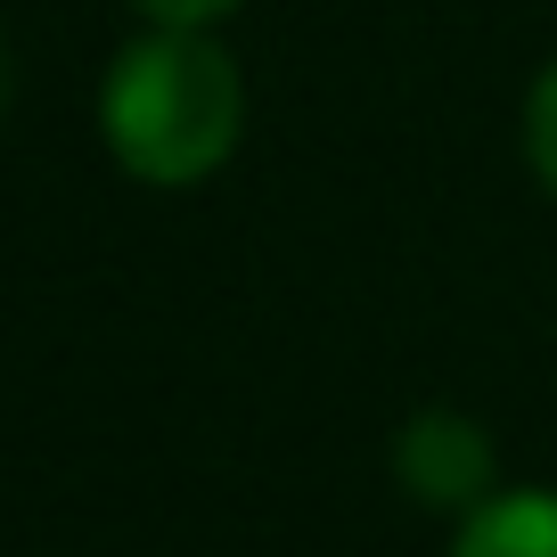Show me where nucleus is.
Masks as SVG:
<instances>
[{
	"label": "nucleus",
	"mask_w": 557,
	"mask_h": 557,
	"mask_svg": "<svg viewBox=\"0 0 557 557\" xmlns=\"http://www.w3.org/2000/svg\"><path fill=\"white\" fill-rule=\"evenodd\" d=\"M524 157H533L541 189L557 197V58H549V66H541L533 99H524Z\"/></svg>",
	"instance_id": "nucleus-4"
},
{
	"label": "nucleus",
	"mask_w": 557,
	"mask_h": 557,
	"mask_svg": "<svg viewBox=\"0 0 557 557\" xmlns=\"http://www.w3.org/2000/svg\"><path fill=\"white\" fill-rule=\"evenodd\" d=\"M451 557H557V492H492V500H475Z\"/></svg>",
	"instance_id": "nucleus-3"
},
{
	"label": "nucleus",
	"mask_w": 557,
	"mask_h": 557,
	"mask_svg": "<svg viewBox=\"0 0 557 557\" xmlns=\"http://www.w3.org/2000/svg\"><path fill=\"white\" fill-rule=\"evenodd\" d=\"M99 132L148 189H197L238 157L246 74L206 25H148L99 83Z\"/></svg>",
	"instance_id": "nucleus-1"
},
{
	"label": "nucleus",
	"mask_w": 557,
	"mask_h": 557,
	"mask_svg": "<svg viewBox=\"0 0 557 557\" xmlns=\"http://www.w3.org/2000/svg\"><path fill=\"white\" fill-rule=\"evenodd\" d=\"M394 468L426 508H475L492 492V443L459 410H418L394 443Z\"/></svg>",
	"instance_id": "nucleus-2"
},
{
	"label": "nucleus",
	"mask_w": 557,
	"mask_h": 557,
	"mask_svg": "<svg viewBox=\"0 0 557 557\" xmlns=\"http://www.w3.org/2000/svg\"><path fill=\"white\" fill-rule=\"evenodd\" d=\"M148 25H213V17H230L238 0H132Z\"/></svg>",
	"instance_id": "nucleus-5"
},
{
	"label": "nucleus",
	"mask_w": 557,
	"mask_h": 557,
	"mask_svg": "<svg viewBox=\"0 0 557 557\" xmlns=\"http://www.w3.org/2000/svg\"><path fill=\"white\" fill-rule=\"evenodd\" d=\"M9 90H17V66H9V34H0V123H9Z\"/></svg>",
	"instance_id": "nucleus-6"
}]
</instances>
